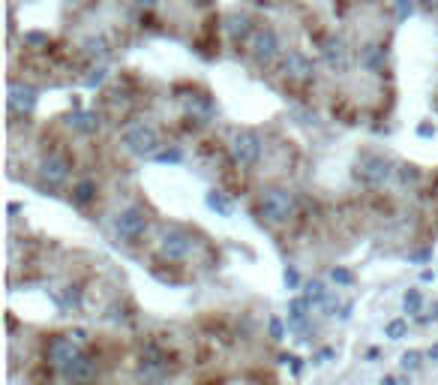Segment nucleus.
<instances>
[{"label": "nucleus", "mask_w": 438, "mask_h": 385, "mask_svg": "<svg viewBox=\"0 0 438 385\" xmlns=\"http://www.w3.org/2000/svg\"><path fill=\"white\" fill-rule=\"evenodd\" d=\"M61 376L69 385H87V382H94L96 379V362L94 358H87L85 352H81V355L76 358V362H69L61 371Z\"/></svg>", "instance_id": "f8f14e48"}, {"label": "nucleus", "mask_w": 438, "mask_h": 385, "mask_svg": "<svg viewBox=\"0 0 438 385\" xmlns=\"http://www.w3.org/2000/svg\"><path fill=\"white\" fill-rule=\"evenodd\" d=\"M228 154H231V160H234V166H241V169L255 166V163L261 160L259 133H252V129H234V133H231V142H228Z\"/></svg>", "instance_id": "f03ea898"}, {"label": "nucleus", "mask_w": 438, "mask_h": 385, "mask_svg": "<svg viewBox=\"0 0 438 385\" xmlns=\"http://www.w3.org/2000/svg\"><path fill=\"white\" fill-rule=\"evenodd\" d=\"M66 307H81V292H78V286H69L66 289Z\"/></svg>", "instance_id": "c756f323"}, {"label": "nucleus", "mask_w": 438, "mask_h": 385, "mask_svg": "<svg viewBox=\"0 0 438 385\" xmlns=\"http://www.w3.org/2000/svg\"><path fill=\"white\" fill-rule=\"evenodd\" d=\"M193 232H186L184 226H165L160 235V256L168 262H180L193 253Z\"/></svg>", "instance_id": "39448f33"}, {"label": "nucleus", "mask_w": 438, "mask_h": 385, "mask_svg": "<svg viewBox=\"0 0 438 385\" xmlns=\"http://www.w3.org/2000/svg\"><path fill=\"white\" fill-rule=\"evenodd\" d=\"M429 319H438V304L432 307V316H424V319H420V322H429Z\"/></svg>", "instance_id": "4c0bfd02"}, {"label": "nucleus", "mask_w": 438, "mask_h": 385, "mask_svg": "<svg viewBox=\"0 0 438 385\" xmlns=\"http://www.w3.org/2000/svg\"><path fill=\"white\" fill-rule=\"evenodd\" d=\"M307 307H309L307 298H294L292 307H288V322H292V325H303V322H307Z\"/></svg>", "instance_id": "412c9836"}, {"label": "nucleus", "mask_w": 438, "mask_h": 385, "mask_svg": "<svg viewBox=\"0 0 438 385\" xmlns=\"http://www.w3.org/2000/svg\"><path fill=\"white\" fill-rule=\"evenodd\" d=\"M417 133H420V136H432V133H435V129H432V127H429V124H424V127H420V129H417Z\"/></svg>", "instance_id": "c9c22d12"}, {"label": "nucleus", "mask_w": 438, "mask_h": 385, "mask_svg": "<svg viewBox=\"0 0 438 385\" xmlns=\"http://www.w3.org/2000/svg\"><path fill=\"white\" fill-rule=\"evenodd\" d=\"M429 256H432V253H429V250H424V253H415V259H417V262H424V259H429Z\"/></svg>", "instance_id": "e433bc0d"}, {"label": "nucleus", "mask_w": 438, "mask_h": 385, "mask_svg": "<svg viewBox=\"0 0 438 385\" xmlns=\"http://www.w3.org/2000/svg\"><path fill=\"white\" fill-rule=\"evenodd\" d=\"M180 103H184L186 114L193 121H198V124H210L213 114H217V109H213V100L208 94H189V96H180Z\"/></svg>", "instance_id": "4468645a"}, {"label": "nucleus", "mask_w": 438, "mask_h": 385, "mask_svg": "<svg viewBox=\"0 0 438 385\" xmlns=\"http://www.w3.org/2000/svg\"><path fill=\"white\" fill-rule=\"evenodd\" d=\"M24 39H28L30 45H45L48 43V37L45 34H36V30H33V34H24Z\"/></svg>", "instance_id": "72a5a7b5"}, {"label": "nucleus", "mask_w": 438, "mask_h": 385, "mask_svg": "<svg viewBox=\"0 0 438 385\" xmlns=\"http://www.w3.org/2000/svg\"><path fill=\"white\" fill-rule=\"evenodd\" d=\"M259 214L267 220V223H288L294 217V199L288 190H279V187H267L259 196Z\"/></svg>", "instance_id": "f257e3e1"}, {"label": "nucleus", "mask_w": 438, "mask_h": 385, "mask_svg": "<svg viewBox=\"0 0 438 385\" xmlns=\"http://www.w3.org/2000/svg\"><path fill=\"white\" fill-rule=\"evenodd\" d=\"M270 337H274V340H283V337H285L283 319H279V316H274V319H270Z\"/></svg>", "instance_id": "473e14b6"}, {"label": "nucleus", "mask_w": 438, "mask_h": 385, "mask_svg": "<svg viewBox=\"0 0 438 385\" xmlns=\"http://www.w3.org/2000/svg\"><path fill=\"white\" fill-rule=\"evenodd\" d=\"M429 358H432V362H438V343H435L432 349H429Z\"/></svg>", "instance_id": "58836bf2"}, {"label": "nucleus", "mask_w": 438, "mask_h": 385, "mask_svg": "<svg viewBox=\"0 0 438 385\" xmlns=\"http://www.w3.org/2000/svg\"><path fill=\"white\" fill-rule=\"evenodd\" d=\"M76 133H81V136H94V133H99V127H102V121H99V114L96 112H85V109H76L69 114V121H66Z\"/></svg>", "instance_id": "f3484780"}, {"label": "nucleus", "mask_w": 438, "mask_h": 385, "mask_svg": "<svg viewBox=\"0 0 438 385\" xmlns=\"http://www.w3.org/2000/svg\"><path fill=\"white\" fill-rule=\"evenodd\" d=\"M382 385H396V379H393V376H387V379H384Z\"/></svg>", "instance_id": "79ce46f5"}, {"label": "nucleus", "mask_w": 438, "mask_h": 385, "mask_svg": "<svg viewBox=\"0 0 438 385\" xmlns=\"http://www.w3.org/2000/svg\"><path fill=\"white\" fill-rule=\"evenodd\" d=\"M96 196V184L94 181H78L76 187H72V202L78 205V208H85V205L94 202Z\"/></svg>", "instance_id": "6ab92c4d"}, {"label": "nucleus", "mask_w": 438, "mask_h": 385, "mask_svg": "<svg viewBox=\"0 0 438 385\" xmlns=\"http://www.w3.org/2000/svg\"><path fill=\"white\" fill-rule=\"evenodd\" d=\"M246 52H250V57L255 63L267 67V63H274L276 54H279V39L270 28H255L252 37L246 39Z\"/></svg>", "instance_id": "0eeeda50"}, {"label": "nucleus", "mask_w": 438, "mask_h": 385, "mask_svg": "<svg viewBox=\"0 0 438 385\" xmlns=\"http://www.w3.org/2000/svg\"><path fill=\"white\" fill-rule=\"evenodd\" d=\"M297 283H300V274H297L294 268H288V271H285V286H288V289H294Z\"/></svg>", "instance_id": "f704fd0d"}, {"label": "nucleus", "mask_w": 438, "mask_h": 385, "mask_svg": "<svg viewBox=\"0 0 438 385\" xmlns=\"http://www.w3.org/2000/svg\"><path fill=\"white\" fill-rule=\"evenodd\" d=\"M208 208H213V211H217V214H222V217H231V202H228L219 190H210V193H208Z\"/></svg>", "instance_id": "4be33fe9"}, {"label": "nucleus", "mask_w": 438, "mask_h": 385, "mask_svg": "<svg viewBox=\"0 0 438 385\" xmlns=\"http://www.w3.org/2000/svg\"><path fill=\"white\" fill-rule=\"evenodd\" d=\"M78 355H81V346L69 337V334H54V337L48 340V362H52L54 371H63V367L69 362H76Z\"/></svg>", "instance_id": "9d476101"}, {"label": "nucleus", "mask_w": 438, "mask_h": 385, "mask_svg": "<svg viewBox=\"0 0 438 385\" xmlns=\"http://www.w3.org/2000/svg\"><path fill=\"white\" fill-rule=\"evenodd\" d=\"M283 72H285L288 81H300V85H307V81L316 79V63H312L303 52H288L283 57Z\"/></svg>", "instance_id": "9b49d317"}, {"label": "nucleus", "mask_w": 438, "mask_h": 385, "mask_svg": "<svg viewBox=\"0 0 438 385\" xmlns=\"http://www.w3.org/2000/svg\"><path fill=\"white\" fill-rule=\"evenodd\" d=\"M105 79H109V70H105L102 63H99V67H94V70H90V76L85 79V85H87V87H99Z\"/></svg>", "instance_id": "393cba45"}, {"label": "nucleus", "mask_w": 438, "mask_h": 385, "mask_svg": "<svg viewBox=\"0 0 438 385\" xmlns=\"http://www.w3.org/2000/svg\"><path fill=\"white\" fill-rule=\"evenodd\" d=\"M123 147H127L129 154H135V157H153L156 151H160V136H156L153 127L147 124H129L123 129Z\"/></svg>", "instance_id": "423d86ee"}, {"label": "nucleus", "mask_w": 438, "mask_h": 385, "mask_svg": "<svg viewBox=\"0 0 438 385\" xmlns=\"http://www.w3.org/2000/svg\"><path fill=\"white\" fill-rule=\"evenodd\" d=\"M424 3L429 6V10H438V0H424Z\"/></svg>", "instance_id": "ea45409f"}, {"label": "nucleus", "mask_w": 438, "mask_h": 385, "mask_svg": "<svg viewBox=\"0 0 438 385\" xmlns=\"http://www.w3.org/2000/svg\"><path fill=\"white\" fill-rule=\"evenodd\" d=\"M6 109L15 118H28L36 109V91L24 81H10V91H6Z\"/></svg>", "instance_id": "1a4fd4ad"}, {"label": "nucleus", "mask_w": 438, "mask_h": 385, "mask_svg": "<svg viewBox=\"0 0 438 385\" xmlns=\"http://www.w3.org/2000/svg\"><path fill=\"white\" fill-rule=\"evenodd\" d=\"M153 160L156 163H180V160H184V151H180V147H171V151H156Z\"/></svg>", "instance_id": "a878e982"}, {"label": "nucleus", "mask_w": 438, "mask_h": 385, "mask_svg": "<svg viewBox=\"0 0 438 385\" xmlns=\"http://www.w3.org/2000/svg\"><path fill=\"white\" fill-rule=\"evenodd\" d=\"M321 57H325V63L330 70H336V72H345L349 70V63H351V54H349V45L342 43L340 37H330L325 48H321Z\"/></svg>", "instance_id": "2eb2a0df"}, {"label": "nucleus", "mask_w": 438, "mask_h": 385, "mask_svg": "<svg viewBox=\"0 0 438 385\" xmlns=\"http://www.w3.org/2000/svg\"><path fill=\"white\" fill-rule=\"evenodd\" d=\"M69 160L63 157V154H48V157H43V163H39V175H43V181L48 187H57L63 184L66 178H69Z\"/></svg>", "instance_id": "ddd939ff"}, {"label": "nucleus", "mask_w": 438, "mask_h": 385, "mask_svg": "<svg viewBox=\"0 0 438 385\" xmlns=\"http://www.w3.org/2000/svg\"><path fill=\"white\" fill-rule=\"evenodd\" d=\"M402 367H406V371H417V367H420V352H406V355H402Z\"/></svg>", "instance_id": "7c9ffc66"}, {"label": "nucleus", "mask_w": 438, "mask_h": 385, "mask_svg": "<svg viewBox=\"0 0 438 385\" xmlns=\"http://www.w3.org/2000/svg\"><path fill=\"white\" fill-rule=\"evenodd\" d=\"M252 19L246 12H228L226 15V34L234 45H246V39L252 37Z\"/></svg>", "instance_id": "dca6fc26"}, {"label": "nucleus", "mask_w": 438, "mask_h": 385, "mask_svg": "<svg viewBox=\"0 0 438 385\" xmlns=\"http://www.w3.org/2000/svg\"><path fill=\"white\" fill-rule=\"evenodd\" d=\"M114 232H118L120 241H138L144 238L147 232V214L144 208H138V205H129V208H123L118 217H114Z\"/></svg>", "instance_id": "6e6552de"}, {"label": "nucleus", "mask_w": 438, "mask_h": 385, "mask_svg": "<svg viewBox=\"0 0 438 385\" xmlns=\"http://www.w3.org/2000/svg\"><path fill=\"white\" fill-rule=\"evenodd\" d=\"M165 379H168V355L156 343H147L142 349V358H138V382L162 385Z\"/></svg>", "instance_id": "7ed1b4c3"}, {"label": "nucleus", "mask_w": 438, "mask_h": 385, "mask_svg": "<svg viewBox=\"0 0 438 385\" xmlns=\"http://www.w3.org/2000/svg\"><path fill=\"white\" fill-rule=\"evenodd\" d=\"M303 298H307L309 304H325L330 295H327L325 286H321V283L316 280V283H307V292H303Z\"/></svg>", "instance_id": "5701e85b"}, {"label": "nucleus", "mask_w": 438, "mask_h": 385, "mask_svg": "<svg viewBox=\"0 0 438 385\" xmlns=\"http://www.w3.org/2000/svg\"><path fill=\"white\" fill-rule=\"evenodd\" d=\"M399 178H402V184H415L417 178H420V171L415 166H402L399 169Z\"/></svg>", "instance_id": "2f4dec72"}, {"label": "nucleus", "mask_w": 438, "mask_h": 385, "mask_svg": "<svg viewBox=\"0 0 438 385\" xmlns=\"http://www.w3.org/2000/svg\"><path fill=\"white\" fill-rule=\"evenodd\" d=\"M402 334H406V322H402V319H393V322H387V337H391V340H399Z\"/></svg>", "instance_id": "c85d7f7f"}, {"label": "nucleus", "mask_w": 438, "mask_h": 385, "mask_svg": "<svg viewBox=\"0 0 438 385\" xmlns=\"http://www.w3.org/2000/svg\"><path fill=\"white\" fill-rule=\"evenodd\" d=\"M330 277H333V283H340V286L354 283V274L349 271V268H333V271H330Z\"/></svg>", "instance_id": "bb28decb"}, {"label": "nucleus", "mask_w": 438, "mask_h": 385, "mask_svg": "<svg viewBox=\"0 0 438 385\" xmlns=\"http://www.w3.org/2000/svg\"><path fill=\"white\" fill-rule=\"evenodd\" d=\"M384 63H387V48H384V45L369 43V45L360 48V67H363V70L378 72V70H384Z\"/></svg>", "instance_id": "a211bd4d"}, {"label": "nucleus", "mask_w": 438, "mask_h": 385, "mask_svg": "<svg viewBox=\"0 0 438 385\" xmlns=\"http://www.w3.org/2000/svg\"><path fill=\"white\" fill-rule=\"evenodd\" d=\"M415 12V0H393V15L396 21H408Z\"/></svg>", "instance_id": "b1692460"}, {"label": "nucleus", "mask_w": 438, "mask_h": 385, "mask_svg": "<svg viewBox=\"0 0 438 385\" xmlns=\"http://www.w3.org/2000/svg\"><path fill=\"white\" fill-rule=\"evenodd\" d=\"M354 178L366 187H384L393 178V163L378 154H363L354 166Z\"/></svg>", "instance_id": "20e7f679"}, {"label": "nucleus", "mask_w": 438, "mask_h": 385, "mask_svg": "<svg viewBox=\"0 0 438 385\" xmlns=\"http://www.w3.org/2000/svg\"><path fill=\"white\" fill-rule=\"evenodd\" d=\"M85 54L90 57V61H105V57H109V43H105V37L85 39Z\"/></svg>", "instance_id": "aec40b11"}, {"label": "nucleus", "mask_w": 438, "mask_h": 385, "mask_svg": "<svg viewBox=\"0 0 438 385\" xmlns=\"http://www.w3.org/2000/svg\"><path fill=\"white\" fill-rule=\"evenodd\" d=\"M135 3H138V6H153L156 0H135Z\"/></svg>", "instance_id": "a19ab883"}, {"label": "nucleus", "mask_w": 438, "mask_h": 385, "mask_svg": "<svg viewBox=\"0 0 438 385\" xmlns=\"http://www.w3.org/2000/svg\"><path fill=\"white\" fill-rule=\"evenodd\" d=\"M420 292L417 289H411L408 295H406V313H420Z\"/></svg>", "instance_id": "cd10ccee"}]
</instances>
